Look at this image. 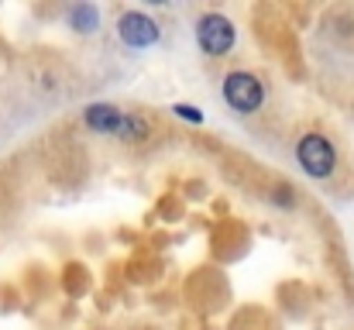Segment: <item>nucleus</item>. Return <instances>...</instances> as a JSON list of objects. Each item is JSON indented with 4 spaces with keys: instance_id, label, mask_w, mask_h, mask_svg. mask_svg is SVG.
<instances>
[{
    "instance_id": "obj_1",
    "label": "nucleus",
    "mask_w": 354,
    "mask_h": 330,
    "mask_svg": "<svg viewBox=\"0 0 354 330\" xmlns=\"http://www.w3.org/2000/svg\"><path fill=\"white\" fill-rule=\"evenodd\" d=\"M196 42H200V48H203L210 59L227 55V52L234 48V42H237L234 21L224 17V14H217V10L203 14V17L196 21Z\"/></svg>"
},
{
    "instance_id": "obj_2",
    "label": "nucleus",
    "mask_w": 354,
    "mask_h": 330,
    "mask_svg": "<svg viewBox=\"0 0 354 330\" xmlns=\"http://www.w3.org/2000/svg\"><path fill=\"white\" fill-rule=\"evenodd\" d=\"M296 162L303 165L306 176L327 179L334 172V165H337V152H334V145L324 134H303L299 145H296Z\"/></svg>"
},
{
    "instance_id": "obj_3",
    "label": "nucleus",
    "mask_w": 354,
    "mask_h": 330,
    "mask_svg": "<svg viewBox=\"0 0 354 330\" xmlns=\"http://www.w3.org/2000/svg\"><path fill=\"white\" fill-rule=\"evenodd\" d=\"M224 100L237 113H254L265 104V86L254 73H231L224 80Z\"/></svg>"
},
{
    "instance_id": "obj_4",
    "label": "nucleus",
    "mask_w": 354,
    "mask_h": 330,
    "mask_svg": "<svg viewBox=\"0 0 354 330\" xmlns=\"http://www.w3.org/2000/svg\"><path fill=\"white\" fill-rule=\"evenodd\" d=\"M118 35L127 48H148V45L158 42V24L141 10H127V14H120Z\"/></svg>"
},
{
    "instance_id": "obj_5",
    "label": "nucleus",
    "mask_w": 354,
    "mask_h": 330,
    "mask_svg": "<svg viewBox=\"0 0 354 330\" xmlns=\"http://www.w3.org/2000/svg\"><path fill=\"white\" fill-rule=\"evenodd\" d=\"M86 127L90 131H97V134H114L120 124V117H124V110H118L114 104H93V107H86Z\"/></svg>"
},
{
    "instance_id": "obj_6",
    "label": "nucleus",
    "mask_w": 354,
    "mask_h": 330,
    "mask_svg": "<svg viewBox=\"0 0 354 330\" xmlns=\"http://www.w3.org/2000/svg\"><path fill=\"white\" fill-rule=\"evenodd\" d=\"M69 28L80 31V35H93V31L100 28V10H97L93 3H76V7L69 10Z\"/></svg>"
},
{
    "instance_id": "obj_7",
    "label": "nucleus",
    "mask_w": 354,
    "mask_h": 330,
    "mask_svg": "<svg viewBox=\"0 0 354 330\" xmlns=\"http://www.w3.org/2000/svg\"><path fill=\"white\" fill-rule=\"evenodd\" d=\"M114 138L127 141V145L145 141V138H148V120H145V117H138V113H124V117H120V124H118V131H114Z\"/></svg>"
},
{
    "instance_id": "obj_8",
    "label": "nucleus",
    "mask_w": 354,
    "mask_h": 330,
    "mask_svg": "<svg viewBox=\"0 0 354 330\" xmlns=\"http://www.w3.org/2000/svg\"><path fill=\"white\" fill-rule=\"evenodd\" d=\"M176 117H183V120H189V124H203V110L200 107H189V104H176Z\"/></svg>"
}]
</instances>
